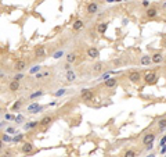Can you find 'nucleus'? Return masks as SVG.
<instances>
[{"mask_svg": "<svg viewBox=\"0 0 166 157\" xmlns=\"http://www.w3.org/2000/svg\"><path fill=\"white\" fill-rule=\"evenodd\" d=\"M144 82L147 83V85H154V83L158 82V75L155 74V72H147V74L144 75Z\"/></svg>", "mask_w": 166, "mask_h": 157, "instance_id": "1", "label": "nucleus"}, {"mask_svg": "<svg viewBox=\"0 0 166 157\" xmlns=\"http://www.w3.org/2000/svg\"><path fill=\"white\" fill-rule=\"evenodd\" d=\"M127 79H129L132 83H139L140 81L143 79V77H141V72H140V71H130L129 75H127Z\"/></svg>", "mask_w": 166, "mask_h": 157, "instance_id": "2", "label": "nucleus"}, {"mask_svg": "<svg viewBox=\"0 0 166 157\" xmlns=\"http://www.w3.org/2000/svg\"><path fill=\"white\" fill-rule=\"evenodd\" d=\"M43 109L45 107L43 106H40L39 103H36V102H33V103H31L29 106H28V113H31V114H37V113H40V111H43Z\"/></svg>", "mask_w": 166, "mask_h": 157, "instance_id": "3", "label": "nucleus"}, {"mask_svg": "<svg viewBox=\"0 0 166 157\" xmlns=\"http://www.w3.org/2000/svg\"><path fill=\"white\" fill-rule=\"evenodd\" d=\"M86 53H87V57L91 59V60H97V59L100 57V50L96 46H90Z\"/></svg>", "mask_w": 166, "mask_h": 157, "instance_id": "4", "label": "nucleus"}, {"mask_svg": "<svg viewBox=\"0 0 166 157\" xmlns=\"http://www.w3.org/2000/svg\"><path fill=\"white\" fill-rule=\"evenodd\" d=\"M80 97L83 100H86V102H90V100L94 99V93H93V90H90V89H82Z\"/></svg>", "mask_w": 166, "mask_h": 157, "instance_id": "5", "label": "nucleus"}, {"mask_svg": "<svg viewBox=\"0 0 166 157\" xmlns=\"http://www.w3.org/2000/svg\"><path fill=\"white\" fill-rule=\"evenodd\" d=\"M157 138V135L154 134V132H147V134L143 136V145H149V143H154V140Z\"/></svg>", "mask_w": 166, "mask_h": 157, "instance_id": "6", "label": "nucleus"}, {"mask_svg": "<svg viewBox=\"0 0 166 157\" xmlns=\"http://www.w3.org/2000/svg\"><path fill=\"white\" fill-rule=\"evenodd\" d=\"M163 60H165V57L161 51H155L151 56V63H154V64H161V63H163Z\"/></svg>", "mask_w": 166, "mask_h": 157, "instance_id": "7", "label": "nucleus"}, {"mask_svg": "<svg viewBox=\"0 0 166 157\" xmlns=\"http://www.w3.org/2000/svg\"><path fill=\"white\" fill-rule=\"evenodd\" d=\"M33 149H35V145L32 143V142H25V143L21 146V152L24 154H31L33 152Z\"/></svg>", "mask_w": 166, "mask_h": 157, "instance_id": "8", "label": "nucleus"}, {"mask_svg": "<svg viewBox=\"0 0 166 157\" xmlns=\"http://www.w3.org/2000/svg\"><path fill=\"white\" fill-rule=\"evenodd\" d=\"M86 11H87V14H90V15L96 14L97 11H98V3H96V1L89 3V4L86 6Z\"/></svg>", "mask_w": 166, "mask_h": 157, "instance_id": "9", "label": "nucleus"}, {"mask_svg": "<svg viewBox=\"0 0 166 157\" xmlns=\"http://www.w3.org/2000/svg\"><path fill=\"white\" fill-rule=\"evenodd\" d=\"M28 67L27 61L24 60V59H19V60L15 61V65H14V68H15V71H18V72H22L24 69Z\"/></svg>", "mask_w": 166, "mask_h": 157, "instance_id": "10", "label": "nucleus"}, {"mask_svg": "<svg viewBox=\"0 0 166 157\" xmlns=\"http://www.w3.org/2000/svg\"><path fill=\"white\" fill-rule=\"evenodd\" d=\"M145 15H147V18H149V20L157 18L158 9L157 7H151V6H149V9H147V11H145Z\"/></svg>", "mask_w": 166, "mask_h": 157, "instance_id": "11", "label": "nucleus"}, {"mask_svg": "<svg viewBox=\"0 0 166 157\" xmlns=\"http://www.w3.org/2000/svg\"><path fill=\"white\" fill-rule=\"evenodd\" d=\"M53 120L54 118L51 116H45V117H42V120L39 121V125H40V127H49V125L53 122Z\"/></svg>", "mask_w": 166, "mask_h": 157, "instance_id": "12", "label": "nucleus"}, {"mask_svg": "<svg viewBox=\"0 0 166 157\" xmlns=\"http://www.w3.org/2000/svg\"><path fill=\"white\" fill-rule=\"evenodd\" d=\"M104 85H105V88H115L118 85V79L111 77V78H108L107 81H104Z\"/></svg>", "mask_w": 166, "mask_h": 157, "instance_id": "13", "label": "nucleus"}, {"mask_svg": "<svg viewBox=\"0 0 166 157\" xmlns=\"http://www.w3.org/2000/svg\"><path fill=\"white\" fill-rule=\"evenodd\" d=\"M140 64L143 65V67H148L149 64H152V63H151V56H148V54L141 56V59H140Z\"/></svg>", "mask_w": 166, "mask_h": 157, "instance_id": "14", "label": "nucleus"}, {"mask_svg": "<svg viewBox=\"0 0 166 157\" xmlns=\"http://www.w3.org/2000/svg\"><path fill=\"white\" fill-rule=\"evenodd\" d=\"M65 79H67L68 82H75V81H76V72H75L73 69L67 71V74H65Z\"/></svg>", "mask_w": 166, "mask_h": 157, "instance_id": "15", "label": "nucleus"}, {"mask_svg": "<svg viewBox=\"0 0 166 157\" xmlns=\"http://www.w3.org/2000/svg\"><path fill=\"white\" fill-rule=\"evenodd\" d=\"M104 67H105L104 63H96V64L91 67V69H93L94 74H101V72L104 71Z\"/></svg>", "mask_w": 166, "mask_h": 157, "instance_id": "16", "label": "nucleus"}, {"mask_svg": "<svg viewBox=\"0 0 166 157\" xmlns=\"http://www.w3.org/2000/svg\"><path fill=\"white\" fill-rule=\"evenodd\" d=\"M19 88H21V83L18 82V81H11V82L9 83L10 92H17V90H19Z\"/></svg>", "mask_w": 166, "mask_h": 157, "instance_id": "17", "label": "nucleus"}, {"mask_svg": "<svg viewBox=\"0 0 166 157\" xmlns=\"http://www.w3.org/2000/svg\"><path fill=\"white\" fill-rule=\"evenodd\" d=\"M83 27H85V21L83 20H75V22L72 24V29L73 31H80Z\"/></svg>", "mask_w": 166, "mask_h": 157, "instance_id": "18", "label": "nucleus"}, {"mask_svg": "<svg viewBox=\"0 0 166 157\" xmlns=\"http://www.w3.org/2000/svg\"><path fill=\"white\" fill-rule=\"evenodd\" d=\"M108 25H109V24L105 22V21H104V22H100L98 25H97V32L101 33V35H103V33H105V32H107V29H108Z\"/></svg>", "mask_w": 166, "mask_h": 157, "instance_id": "19", "label": "nucleus"}, {"mask_svg": "<svg viewBox=\"0 0 166 157\" xmlns=\"http://www.w3.org/2000/svg\"><path fill=\"white\" fill-rule=\"evenodd\" d=\"M37 125H39V121H29L27 124H24V130L31 131V130H33V128H36Z\"/></svg>", "mask_w": 166, "mask_h": 157, "instance_id": "20", "label": "nucleus"}, {"mask_svg": "<svg viewBox=\"0 0 166 157\" xmlns=\"http://www.w3.org/2000/svg\"><path fill=\"white\" fill-rule=\"evenodd\" d=\"M46 54V47L45 46H37L35 49V56L36 57H43Z\"/></svg>", "mask_w": 166, "mask_h": 157, "instance_id": "21", "label": "nucleus"}, {"mask_svg": "<svg viewBox=\"0 0 166 157\" xmlns=\"http://www.w3.org/2000/svg\"><path fill=\"white\" fill-rule=\"evenodd\" d=\"M22 106H24V100H22V99H18L17 102L11 106V110H13V111H18Z\"/></svg>", "mask_w": 166, "mask_h": 157, "instance_id": "22", "label": "nucleus"}, {"mask_svg": "<svg viewBox=\"0 0 166 157\" xmlns=\"http://www.w3.org/2000/svg\"><path fill=\"white\" fill-rule=\"evenodd\" d=\"M158 130L161 131V132L166 131V118H161V120L158 121Z\"/></svg>", "mask_w": 166, "mask_h": 157, "instance_id": "23", "label": "nucleus"}, {"mask_svg": "<svg viewBox=\"0 0 166 157\" xmlns=\"http://www.w3.org/2000/svg\"><path fill=\"white\" fill-rule=\"evenodd\" d=\"M65 60H67L68 64H72V63H75V61H76V54H75V53H69V54H67Z\"/></svg>", "mask_w": 166, "mask_h": 157, "instance_id": "24", "label": "nucleus"}, {"mask_svg": "<svg viewBox=\"0 0 166 157\" xmlns=\"http://www.w3.org/2000/svg\"><path fill=\"white\" fill-rule=\"evenodd\" d=\"M67 92H68V89L61 88V89H58L57 92H54V96H55V97H61V96H64V95H67Z\"/></svg>", "mask_w": 166, "mask_h": 157, "instance_id": "25", "label": "nucleus"}, {"mask_svg": "<svg viewBox=\"0 0 166 157\" xmlns=\"http://www.w3.org/2000/svg\"><path fill=\"white\" fill-rule=\"evenodd\" d=\"M111 71H107V72H104V74H101L100 75V78H98V81H107L108 78H111Z\"/></svg>", "mask_w": 166, "mask_h": 157, "instance_id": "26", "label": "nucleus"}, {"mask_svg": "<svg viewBox=\"0 0 166 157\" xmlns=\"http://www.w3.org/2000/svg\"><path fill=\"white\" fill-rule=\"evenodd\" d=\"M123 157H137V153H136L134 150H132V149H129V150H126V152H125Z\"/></svg>", "mask_w": 166, "mask_h": 157, "instance_id": "27", "label": "nucleus"}, {"mask_svg": "<svg viewBox=\"0 0 166 157\" xmlns=\"http://www.w3.org/2000/svg\"><path fill=\"white\" fill-rule=\"evenodd\" d=\"M40 69H42V67L40 65H33L31 69H29V74H37V72H40Z\"/></svg>", "mask_w": 166, "mask_h": 157, "instance_id": "28", "label": "nucleus"}, {"mask_svg": "<svg viewBox=\"0 0 166 157\" xmlns=\"http://www.w3.org/2000/svg\"><path fill=\"white\" fill-rule=\"evenodd\" d=\"M24 136H25V135H22V134H18V135H15V136H14V138H13V142H15V143H19V142H22Z\"/></svg>", "mask_w": 166, "mask_h": 157, "instance_id": "29", "label": "nucleus"}, {"mask_svg": "<svg viewBox=\"0 0 166 157\" xmlns=\"http://www.w3.org/2000/svg\"><path fill=\"white\" fill-rule=\"evenodd\" d=\"M0 139H1L3 142H7V143H9V142H13V138H11L10 135H7V134H3Z\"/></svg>", "mask_w": 166, "mask_h": 157, "instance_id": "30", "label": "nucleus"}, {"mask_svg": "<svg viewBox=\"0 0 166 157\" xmlns=\"http://www.w3.org/2000/svg\"><path fill=\"white\" fill-rule=\"evenodd\" d=\"M49 75H50V72H49V71H46V72H37L35 77H36L37 79H42V78H46V77H49Z\"/></svg>", "mask_w": 166, "mask_h": 157, "instance_id": "31", "label": "nucleus"}, {"mask_svg": "<svg viewBox=\"0 0 166 157\" xmlns=\"http://www.w3.org/2000/svg\"><path fill=\"white\" fill-rule=\"evenodd\" d=\"M64 54H65V53H64V50H57V51H55V53L53 54V59H61Z\"/></svg>", "mask_w": 166, "mask_h": 157, "instance_id": "32", "label": "nucleus"}, {"mask_svg": "<svg viewBox=\"0 0 166 157\" xmlns=\"http://www.w3.org/2000/svg\"><path fill=\"white\" fill-rule=\"evenodd\" d=\"M42 95H43V90H37V92H35V93H31V95H29V99H36V97L42 96Z\"/></svg>", "mask_w": 166, "mask_h": 157, "instance_id": "33", "label": "nucleus"}, {"mask_svg": "<svg viewBox=\"0 0 166 157\" xmlns=\"http://www.w3.org/2000/svg\"><path fill=\"white\" fill-rule=\"evenodd\" d=\"M4 134H7V135L15 134V128H13V127H9V128H6V132H4Z\"/></svg>", "mask_w": 166, "mask_h": 157, "instance_id": "34", "label": "nucleus"}, {"mask_svg": "<svg viewBox=\"0 0 166 157\" xmlns=\"http://www.w3.org/2000/svg\"><path fill=\"white\" fill-rule=\"evenodd\" d=\"M22 78H24V74H22V72H18V74L13 78V81H18V82H19V81H21Z\"/></svg>", "mask_w": 166, "mask_h": 157, "instance_id": "35", "label": "nucleus"}, {"mask_svg": "<svg viewBox=\"0 0 166 157\" xmlns=\"http://www.w3.org/2000/svg\"><path fill=\"white\" fill-rule=\"evenodd\" d=\"M0 157H13V153L10 152V150H7V152H4Z\"/></svg>", "mask_w": 166, "mask_h": 157, "instance_id": "36", "label": "nucleus"}, {"mask_svg": "<svg viewBox=\"0 0 166 157\" xmlns=\"http://www.w3.org/2000/svg\"><path fill=\"white\" fill-rule=\"evenodd\" d=\"M141 6H143V7H145V9H149V1H148V0H144L143 3H141Z\"/></svg>", "mask_w": 166, "mask_h": 157, "instance_id": "37", "label": "nucleus"}, {"mask_svg": "<svg viewBox=\"0 0 166 157\" xmlns=\"http://www.w3.org/2000/svg\"><path fill=\"white\" fill-rule=\"evenodd\" d=\"M159 152H161V154H165V153H166V145L161 146V150H159Z\"/></svg>", "mask_w": 166, "mask_h": 157, "instance_id": "38", "label": "nucleus"}, {"mask_svg": "<svg viewBox=\"0 0 166 157\" xmlns=\"http://www.w3.org/2000/svg\"><path fill=\"white\" fill-rule=\"evenodd\" d=\"M159 145H161V146H163V145H166V135H165V136H163V138L161 139V142H159Z\"/></svg>", "mask_w": 166, "mask_h": 157, "instance_id": "39", "label": "nucleus"}, {"mask_svg": "<svg viewBox=\"0 0 166 157\" xmlns=\"http://www.w3.org/2000/svg\"><path fill=\"white\" fill-rule=\"evenodd\" d=\"M152 148H154V143H149V145H147V146H145V149H147V152H149V150H152Z\"/></svg>", "mask_w": 166, "mask_h": 157, "instance_id": "40", "label": "nucleus"}, {"mask_svg": "<svg viewBox=\"0 0 166 157\" xmlns=\"http://www.w3.org/2000/svg\"><path fill=\"white\" fill-rule=\"evenodd\" d=\"M24 120V117L22 116H19V117H18V118H17V117H15V121H17V122H21V121H22Z\"/></svg>", "mask_w": 166, "mask_h": 157, "instance_id": "41", "label": "nucleus"}, {"mask_svg": "<svg viewBox=\"0 0 166 157\" xmlns=\"http://www.w3.org/2000/svg\"><path fill=\"white\" fill-rule=\"evenodd\" d=\"M64 68L67 69V71H69V69H71V64H68V63H67V64H65V67H64Z\"/></svg>", "mask_w": 166, "mask_h": 157, "instance_id": "42", "label": "nucleus"}, {"mask_svg": "<svg viewBox=\"0 0 166 157\" xmlns=\"http://www.w3.org/2000/svg\"><path fill=\"white\" fill-rule=\"evenodd\" d=\"M6 120H13V116L11 114H6Z\"/></svg>", "mask_w": 166, "mask_h": 157, "instance_id": "43", "label": "nucleus"}, {"mask_svg": "<svg viewBox=\"0 0 166 157\" xmlns=\"http://www.w3.org/2000/svg\"><path fill=\"white\" fill-rule=\"evenodd\" d=\"M4 148V142H3V140H1V139H0V150H1V149Z\"/></svg>", "mask_w": 166, "mask_h": 157, "instance_id": "44", "label": "nucleus"}, {"mask_svg": "<svg viewBox=\"0 0 166 157\" xmlns=\"http://www.w3.org/2000/svg\"><path fill=\"white\" fill-rule=\"evenodd\" d=\"M105 1H107V3H109V4H111V3H116L118 0H105Z\"/></svg>", "mask_w": 166, "mask_h": 157, "instance_id": "45", "label": "nucleus"}, {"mask_svg": "<svg viewBox=\"0 0 166 157\" xmlns=\"http://www.w3.org/2000/svg\"><path fill=\"white\" fill-rule=\"evenodd\" d=\"M145 157H157V156H155L154 153H149V154H147V156H145Z\"/></svg>", "mask_w": 166, "mask_h": 157, "instance_id": "46", "label": "nucleus"}, {"mask_svg": "<svg viewBox=\"0 0 166 157\" xmlns=\"http://www.w3.org/2000/svg\"><path fill=\"white\" fill-rule=\"evenodd\" d=\"M162 9H166V1L165 3H162Z\"/></svg>", "mask_w": 166, "mask_h": 157, "instance_id": "47", "label": "nucleus"}, {"mask_svg": "<svg viewBox=\"0 0 166 157\" xmlns=\"http://www.w3.org/2000/svg\"><path fill=\"white\" fill-rule=\"evenodd\" d=\"M4 124H6V122H3V121H0V128H1V127H3Z\"/></svg>", "mask_w": 166, "mask_h": 157, "instance_id": "48", "label": "nucleus"}, {"mask_svg": "<svg viewBox=\"0 0 166 157\" xmlns=\"http://www.w3.org/2000/svg\"><path fill=\"white\" fill-rule=\"evenodd\" d=\"M165 157H166V153H165Z\"/></svg>", "mask_w": 166, "mask_h": 157, "instance_id": "49", "label": "nucleus"}, {"mask_svg": "<svg viewBox=\"0 0 166 157\" xmlns=\"http://www.w3.org/2000/svg\"><path fill=\"white\" fill-rule=\"evenodd\" d=\"M0 72H1V71H0Z\"/></svg>", "mask_w": 166, "mask_h": 157, "instance_id": "50", "label": "nucleus"}]
</instances>
